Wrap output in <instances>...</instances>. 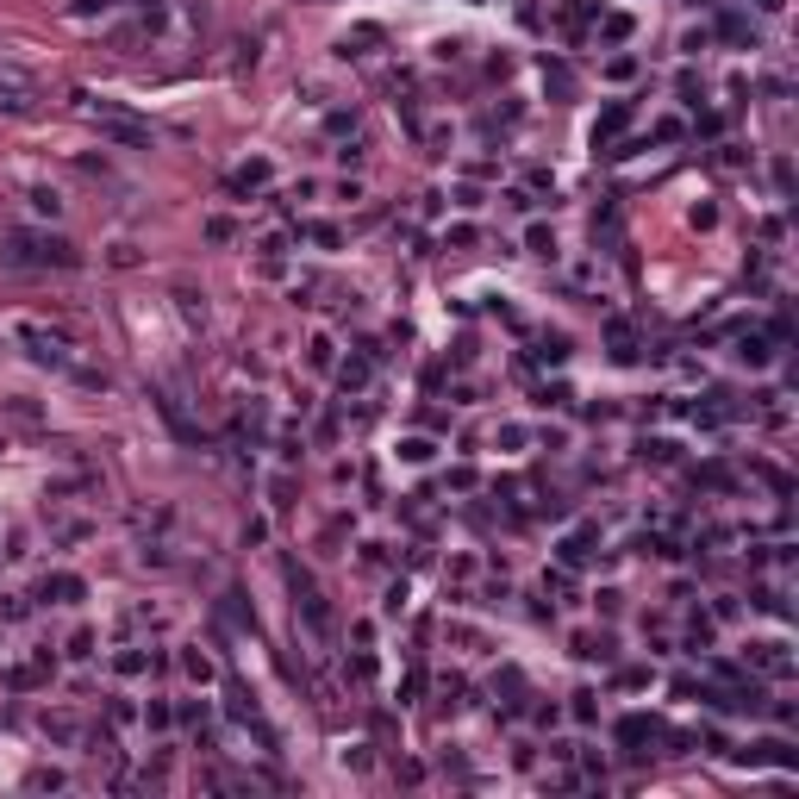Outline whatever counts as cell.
I'll use <instances>...</instances> for the list:
<instances>
[{
    "label": "cell",
    "instance_id": "e0dca14e",
    "mask_svg": "<svg viewBox=\"0 0 799 799\" xmlns=\"http://www.w3.org/2000/svg\"><path fill=\"white\" fill-rule=\"evenodd\" d=\"M82 750H88V762L119 768V743H113V731H82Z\"/></svg>",
    "mask_w": 799,
    "mask_h": 799
},
{
    "label": "cell",
    "instance_id": "44dd1931",
    "mask_svg": "<svg viewBox=\"0 0 799 799\" xmlns=\"http://www.w3.org/2000/svg\"><path fill=\"white\" fill-rule=\"evenodd\" d=\"M175 663H181V674H188V680H200V687H206V680H213V674H219V668H213V656H206V650H200V644H188V650H181V656H175Z\"/></svg>",
    "mask_w": 799,
    "mask_h": 799
},
{
    "label": "cell",
    "instance_id": "4fadbf2b",
    "mask_svg": "<svg viewBox=\"0 0 799 799\" xmlns=\"http://www.w3.org/2000/svg\"><path fill=\"white\" fill-rule=\"evenodd\" d=\"M268 175H275V169H268L263 156H250L244 169H232V181H225V188H232V194H263V188H268Z\"/></svg>",
    "mask_w": 799,
    "mask_h": 799
},
{
    "label": "cell",
    "instance_id": "ab89813d",
    "mask_svg": "<svg viewBox=\"0 0 799 799\" xmlns=\"http://www.w3.org/2000/svg\"><path fill=\"white\" fill-rule=\"evenodd\" d=\"M644 456H650V462H680V443H668V437H650V443H644Z\"/></svg>",
    "mask_w": 799,
    "mask_h": 799
},
{
    "label": "cell",
    "instance_id": "f5cc1de1",
    "mask_svg": "<svg viewBox=\"0 0 799 799\" xmlns=\"http://www.w3.org/2000/svg\"><path fill=\"white\" fill-rule=\"evenodd\" d=\"M137 712H132V699H107V724H132Z\"/></svg>",
    "mask_w": 799,
    "mask_h": 799
},
{
    "label": "cell",
    "instance_id": "484cf974",
    "mask_svg": "<svg viewBox=\"0 0 799 799\" xmlns=\"http://www.w3.org/2000/svg\"><path fill=\"white\" fill-rule=\"evenodd\" d=\"M568 718H575V724H600V693H593V687L568 693Z\"/></svg>",
    "mask_w": 799,
    "mask_h": 799
},
{
    "label": "cell",
    "instance_id": "e575fe53",
    "mask_svg": "<svg viewBox=\"0 0 799 799\" xmlns=\"http://www.w3.org/2000/svg\"><path fill=\"white\" fill-rule=\"evenodd\" d=\"M169 724H175V706L169 699H150L144 706V731H169Z\"/></svg>",
    "mask_w": 799,
    "mask_h": 799
},
{
    "label": "cell",
    "instance_id": "f907efd6",
    "mask_svg": "<svg viewBox=\"0 0 799 799\" xmlns=\"http://www.w3.org/2000/svg\"><path fill=\"white\" fill-rule=\"evenodd\" d=\"M612 687H625V693H631V687H650V668H619Z\"/></svg>",
    "mask_w": 799,
    "mask_h": 799
},
{
    "label": "cell",
    "instance_id": "9c48e42d",
    "mask_svg": "<svg viewBox=\"0 0 799 799\" xmlns=\"http://www.w3.org/2000/svg\"><path fill=\"white\" fill-rule=\"evenodd\" d=\"M656 737H663V724H656V718H644V712L619 718V750H625V756H644V743H656Z\"/></svg>",
    "mask_w": 799,
    "mask_h": 799
},
{
    "label": "cell",
    "instance_id": "be15d7a7",
    "mask_svg": "<svg viewBox=\"0 0 799 799\" xmlns=\"http://www.w3.org/2000/svg\"><path fill=\"white\" fill-rule=\"evenodd\" d=\"M693 6H706V0H693Z\"/></svg>",
    "mask_w": 799,
    "mask_h": 799
},
{
    "label": "cell",
    "instance_id": "7c38bea8",
    "mask_svg": "<svg viewBox=\"0 0 799 799\" xmlns=\"http://www.w3.org/2000/svg\"><path fill=\"white\" fill-rule=\"evenodd\" d=\"M737 363L768 369V363H775V338H768V331H743V338H737Z\"/></svg>",
    "mask_w": 799,
    "mask_h": 799
},
{
    "label": "cell",
    "instance_id": "94428289",
    "mask_svg": "<svg viewBox=\"0 0 799 799\" xmlns=\"http://www.w3.org/2000/svg\"><path fill=\"white\" fill-rule=\"evenodd\" d=\"M506 206H513V213H531L537 200H531V194H525V188H506Z\"/></svg>",
    "mask_w": 799,
    "mask_h": 799
},
{
    "label": "cell",
    "instance_id": "277c9868",
    "mask_svg": "<svg viewBox=\"0 0 799 799\" xmlns=\"http://www.w3.org/2000/svg\"><path fill=\"white\" fill-rule=\"evenodd\" d=\"M19 344H25V356H31L38 369H75L69 338H63V331H50V325H19Z\"/></svg>",
    "mask_w": 799,
    "mask_h": 799
},
{
    "label": "cell",
    "instance_id": "4dcf8cb0",
    "mask_svg": "<svg viewBox=\"0 0 799 799\" xmlns=\"http://www.w3.org/2000/svg\"><path fill=\"white\" fill-rule=\"evenodd\" d=\"M394 456H400V462H431V456H437V443H431V437H400Z\"/></svg>",
    "mask_w": 799,
    "mask_h": 799
},
{
    "label": "cell",
    "instance_id": "816d5d0a",
    "mask_svg": "<svg viewBox=\"0 0 799 799\" xmlns=\"http://www.w3.org/2000/svg\"><path fill=\"white\" fill-rule=\"evenodd\" d=\"M418 687H425V674H418V668H406V680H400V706H412V699H418Z\"/></svg>",
    "mask_w": 799,
    "mask_h": 799
},
{
    "label": "cell",
    "instance_id": "f35d334b",
    "mask_svg": "<svg viewBox=\"0 0 799 799\" xmlns=\"http://www.w3.org/2000/svg\"><path fill=\"white\" fill-rule=\"evenodd\" d=\"M475 481H481V475H475V469H469V462H462V469H450V475H443V487H450V494H475Z\"/></svg>",
    "mask_w": 799,
    "mask_h": 799
},
{
    "label": "cell",
    "instance_id": "83f0119b",
    "mask_svg": "<svg viewBox=\"0 0 799 799\" xmlns=\"http://www.w3.org/2000/svg\"><path fill=\"white\" fill-rule=\"evenodd\" d=\"M113 668H119V674H156V668H162V656H144V650H119V656H113Z\"/></svg>",
    "mask_w": 799,
    "mask_h": 799
},
{
    "label": "cell",
    "instance_id": "f1b7e54d",
    "mask_svg": "<svg viewBox=\"0 0 799 799\" xmlns=\"http://www.w3.org/2000/svg\"><path fill=\"white\" fill-rule=\"evenodd\" d=\"M200 232H206V244H232V238H238V219H232V213H213Z\"/></svg>",
    "mask_w": 799,
    "mask_h": 799
},
{
    "label": "cell",
    "instance_id": "74e56055",
    "mask_svg": "<svg viewBox=\"0 0 799 799\" xmlns=\"http://www.w3.org/2000/svg\"><path fill=\"white\" fill-rule=\"evenodd\" d=\"M50 537L57 543H82L88 537V519H50Z\"/></svg>",
    "mask_w": 799,
    "mask_h": 799
},
{
    "label": "cell",
    "instance_id": "1f68e13d",
    "mask_svg": "<svg viewBox=\"0 0 799 799\" xmlns=\"http://www.w3.org/2000/svg\"><path fill=\"white\" fill-rule=\"evenodd\" d=\"M525 244H531V257L556 263V232H549V225H531V232H525Z\"/></svg>",
    "mask_w": 799,
    "mask_h": 799
},
{
    "label": "cell",
    "instance_id": "b9f144b4",
    "mask_svg": "<svg viewBox=\"0 0 799 799\" xmlns=\"http://www.w3.org/2000/svg\"><path fill=\"white\" fill-rule=\"evenodd\" d=\"M631 75H637V57H612L606 63V82H631Z\"/></svg>",
    "mask_w": 799,
    "mask_h": 799
},
{
    "label": "cell",
    "instance_id": "6125c7cd",
    "mask_svg": "<svg viewBox=\"0 0 799 799\" xmlns=\"http://www.w3.org/2000/svg\"><path fill=\"white\" fill-rule=\"evenodd\" d=\"M113 268H137V250H132V244H113Z\"/></svg>",
    "mask_w": 799,
    "mask_h": 799
},
{
    "label": "cell",
    "instance_id": "f546056e",
    "mask_svg": "<svg viewBox=\"0 0 799 799\" xmlns=\"http://www.w3.org/2000/svg\"><path fill=\"white\" fill-rule=\"evenodd\" d=\"M537 363H568V338L562 331H549V338H537V350H531Z\"/></svg>",
    "mask_w": 799,
    "mask_h": 799
},
{
    "label": "cell",
    "instance_id": "ac0fdd59",
    "mask_svg": "<svg viewBox=\"0 0 799 799\" xmlns=\"http://www.w3.org/2000/svg\"><path fill=\"white\" fill-rule=\"evenodd\" d=\"M306 369H319V375L338 369V344H331V331H312V338H306Z\"/></svg>",
    "mask_w": 799,
    "mask_h": 799
},
{
    "label": "cell",
    "instance_id": "d590c367",
    "mask_svg": "<svg viewBox=\"0 0 799 799\" xmlns=\"http://www.w3.org/2000/svg\"><path fill=\"white\" fill-rule=\"evenodd\" d=\"M44 737H57V743H82V731H75V718H63V712H57V718L44 712Z\"/></svg>",
    "mask_w": 799,
    "mask_h": 799
},
{
    "label": "cell",
    "instance_id": "9f6ffc18",
    "mask_svg": "<svg viewBox=\"0 0 799 799\" xmlns=\"http://www.w3.org/2000/svg\"><path fill=\"white\" fill-rule=\"evenodd\" d=\"M706 44H712V31H706V25H699V31H687V38H680V50H687V57H699V50H706Z\"/></svg>",
    "mask_w": 799,
    "mask_h": 799
},
{
    "label": "cell",
    "instance_id": "4316f807",
    "mask_svg": "<svg viewBox=\"0 0 799 799\" xmlns=\"http://www.w3.org/2000/svg\"><path fill=\"white\" fill-rule=\"evenodd\" d=\"M443 637H450L456 650H469V656H487V637H481L475 625H443Z\"/></svg>",
    "mask_w": 799,
    "mask_h": 799
},
{
    "label": "cell",
    "instance_id": "d4e9b609",
    "mask_svg": "<svg viewBox=\"0 0 799 799\" xmlns=\"http://www.w3.org/2000/svg\"><path fill=\"white\" fill-rule=\"evenodd\" d=\"M575 656H581V663H612V637H606V631H600V637L581 631V637H575Z\"/></svg>",
    "mask_w": 799,
    "mask_h": 799
},
{
    "label": "cell",
    "instance_id": "6da1fadb",
    "mask_svg": "<svg viewBox=\"0 0 799 799\" xmlns=\"http://www.w3.org/2000/svg\"><path fill=\"white\" fill-rule=\"evenodd\" d=\"M0 263L6 268H75L82 257H75V244L69 238H57V232H6L0 238Z\"/></svg>",
    "mask_w": 799,
    "mask_h": 799
},
{
    "label": "cell",
    "instance_id": "60d3db41",
    "mask_svg": "<svg viewBox=\"0 0 799 799\" xmlns=\"http://www.w3.org/2000/svg\"><path fill=\"white\" fill-rule=\"evenodd\" d=\"M31 213H44V219H57V213H63V200H57L50 188H31Z\"/></svg>",
    "mask_w": 799,
    "mask_h": 799
},
{
    "label": "cell",
    "instance_id": "7dc6e473",
    "mask_svg": "<svg viewBox=\"0 0 799 799\" xmlns=\"http://www.w3.org/2000/svg\"><path fill=\"white\" fill-rule=\"evenodd\" d=\"M687 219H693V225H699V232H712V225H718V206H712V200H699V206H693V213H687Z\"/></svg>",
    "mask_w": 799,
    "mask_h": 799
},
{
    "label": "cell",
    "instance_id": "8992f818",
    "mask_svg": "<svg viewBox=\"0 0 799 799\" xmlns=\"http://www.w3.org/2000/svg\"><path fill=\"white\" fill-rule=\"evenodd\" d=\"M31 107H38V88H31L19 69H0V113H6V119H25Z\"/></svg>",
    "mask_w": 799,
    "mask_h": 799
},
{
    "label": "cell",
    "instance_id": "bcb514c9",
    "mask_svg": "<svg viewBox=\"0 0 799 799\" xmlns=\"http://www.w3.org/2000/svg\"><path fill=\"white\" fill-rule=\"evenodd\" d=\"M331 156H338V162H344V169H363V156H369V150H363V144H338V150H331Z\"/></svg>",
    "mask_w": 799,
    "mask_h": 799
},
{
    "label": "cell",
    "instance_id": "7bdbcfd3",
    "mask_svg": "<svg viewBox=\"0 0 799 799\" xmlns=\"http://www.w3.org/2000/svg\"><path fill=\"white\" fill-rule=\"evenodd\" d=\"M175 300H181V312H188V319H206V294H194V287H181Z\"/></svg>",
    "mask_w": 799,
    "mask_h": 799
},
{
    "label": "cell",
    "instance_id": "8d00e7d4",
    "mask_svg": "<svg viewBox=\"0 0 799 799\" xmlns=\"http://www.w3.org/2000/svg\"><path fill=\"white\" fill-rule=\"evenodd\" d=\"M25 787H38V794H63V787H69V775H63V768H31V781H25Z\"/></svg>",
    "mask_w": 799,
    "mask_h": 799
},
{
    "label": "cell",
    "instance_id": "681fc988",
    "mask_svg": "<svg viewBox=\"0 0 799 799\" xmlns=\"http://www.w3.org/2000/svg\"><path fill=\"white\" fill-rule=\"evenodd\" d=\"M6 412H13V418H19V425H38V418H44V412H38V406H31V400H6Z\"/></svg>",
    "mask_w": 799,
    "mask_h": 799
},
{
    "label": "cell",
    "instance_id": "3957f363",
    "mask_svg": "<svg viewBox=\"0 0 799 799\" xmlns=\"http://www.w3.org/2000/svg\"><path fill=\"white\" fill-rule=\"evenodd\" d=\"M82 113H88V126L107 137V144H119V150H150V126H144V119L119 113V107H94L88 94H82Z\"/></svg>",
    "mask_w": 799,
    "mask_h": 799
},
{
    "label": "cell",
    "instance_id": "30bf717a",
    "mask_svg": "<svg viewBox=\"0 0 799 799\" xmlns=\"http://www.w3.org/2000/svg\"><path fill=\"white\" fill-rule=\"evenodd\" d=\"M50 668H57V656H50V650H38L31 663L6 668V687H13V693H25V687H44V680H50Z\"/></svg>",
    "mask_w": 799,
    "mask_h": 799
},
{
    "label": "cell",
    "instance_id": "9a60e30c",
    "mask_svg": "<svg viewBox=\"0 0 799 799\" xmlns=\"http://www.w3.org/2000/svg\"><path fill=\"white\" fill-rule=\"evenodd\" d=\"M494 699H500L506 712H525V674H519V668H500V674H494Z\"/></svg>",
    "mask_w": 799,
    "mask_h": 799
},
{
    "label": "cell",
    "instance_id": "6f0895ef",
    "mask_svg": "<svg viewBox=\"0 0 799 799\" xmlns=\"http://www.w3.org/2000/svg\"><path fill=\"white\" fill-rule=\"evenodd\" d=\"M737 612H743L737 593H718V600H712V619H737Z\"/></svg>",
    "mask_w": 799,
    "mask_h": 799
},
{
    "label": "cell",
    "instance_id": "8fae6325",
    "mask_svg": "<svg viewBox=\"0 0 799 799\" xmlns=\"http://www.w3.org/2000/svg\"><path fill=\"white\" fill-rule=\"evenodd\" d=\"M331 375H338V388H344V394H369V382H375V356L363 350V356H350V363H338Z\"/></svg>",
    "mask_w": 799,
    "mask_h": 799
},
{
    "label": "cell",
    "instance_id": "5b68a950",
    "mask_svg": "<svg viewBox=\"0 0 799 799\" xmlns=\"http://www.w3.org/2000/svg\"><path fill=\"white\" fill-rule=\"evenodd\" d=\"M743 668H750V674H768V680H794V674H799L794 644H787V637H756Z\"/></svg>",
    "mask_w": 799,
    "mask_h": 799
},
{
    "label": "cell",
    "instance_id": "680465c9",
    "mask_svg": "<svg viewBox=\"0 0 799 799\" xmlns=\"http://www.w3.org/2000/svg\"><path fill=\"white\" fill-rule=\"evenodd\" d=\"M107 6H113V0H69L75 19H94V13H107Z\"/></svg>",
    "mask_w": 799,
    "mask_h": 799
},
{
    "label": "cell",
    "instance_id": "2e32d148",
    "mask_svg": "<svg viewBox=\"0 0 799 799\" xmlns=\"http://www.w3.org/2000/svg\"><path fill=\"white\" fill-rule=\"evenodd\" d=\"M712 637H718V619H712V612H693V619H687V637H680V644H687L693 656H706V650H712Z\"/></svg>",
    "mask_w": 799,
    "mask_h": 799
},
{
    "label": "cell",
    "instance_id": "52a82bcc",
    "mask_svg": "<svg viewBox=\"0 0 799 799\" xmlns=\"http://www.w3.org/2000/svg\"><path fill=\"white\" fill-rule=\"evenodd\" d=\"M606 350H612V363H625V369H631V363L644 356L637 325H631V319H606Z\"/></svg>",
    "mask_w": 799,
    "mask_h": 799
},
{
    "label": "cell",
    "instance_id": "603a6c76",
    "mask_svg": "<svg viewBox=\"0 0 799 799\" xmlns=\"http://www.w3.org/2000/svg\"><path fill=\"white\" fill-rule=\"evenodd\" d=\"M637 31V19L631 13H600V44H625Z\"/></svg>",
    "mask_w": 799,
    "mask_h": 799
},
{
    "label": "cell",
    "instance_id": "f6af8a7d",
    "mask_svg": "<svg viewBox=\"0 0 799 799\" xmlns=\"http://www.w3.org/2000/svg\"><path fill=\"white\" fill-rule=\"evenodd\" d=\"M543 82H549V88H556V94H568V88H575V82H568V69H562V63H543Z\"/></svg>",
    "mask_w": 799,
    "mask_h": 799
},
{
    "label": "cell",
    "instance_id": "11a10c76",
    "mask_svg": "<svg viewBox=\"0 0 799 799\" xmlns=\"http://www.w3.org/2000/svg\"><path fill=\"white\" fill-rule=\"evenodd\" d=\"M519 25H525V31H543V13H537V0H519Z\"/></svg>",
    "mask_w": 799,
    "mask_h": 799
},
{
    "label": "cell",
    "instance_id": "91938a15",
    "mask_svg": "<svg viewBox=\"0 0 799 799\" xmlns=\"http://www.w3.org/2000/svg\"><path fill=\"white\" fill-rule=\"evenodd\" d=\"M382 606H388L394 619H400V612H406V581H394V587H388V600H382Z\"/></svg>",
    "mask_w": 799,
    "mask_h": 799
},
{
    "label": "cell",
    "instance_id": "cb8c5ba5",
    "mask_svg": "<svg viewBox=\"0 0 799 799\" xmlns=\"http://www.w3.org/2000/svg\"><path fill=\"white\" fill-rule=\"evenodd\" d=\"M300 238H306V244H319V250H338V244H344V232H338L331 219H306V225H300Z\"/></svg>",
    "mask_w": 799,
    "mask_h": 799
},
{
    "label": "cell",
    "instance_id": "5bb4252c",
    "mask_svg": "<svg viewBox=\"0 0 799 799\" xmlns=\"http://www.w3.org/2000/svg\"><path fill=\"white\" fill-rule=\"evenodd\" d=\"M750 606H762V612H768V619H781V625L794 619V600H787V587H781V581H762Z\"/></svg>",
    "mask_w": 799,
    "mask_h": 799
},
{
    "label": "cell",
    "instance_id": "ffe728a7",
    "mask_svg": "<svg viewBox=\"0 0 799 799\" xmlns=\"http://www.w3.org/2000/svg\"><path fill=\"white\" fill-rule=\"evenodd\" d=\"M556 556H562V568H581V562L593 556V531H568L556 543Z\"/></svg>",
    "mask_w": 799,
    "mask_h": 799
},
{
    "label": "cell",
    "instance_id": "7402d4cb",
    "mask_svg": "<svg viewBox=\"0 0 799 799\" xmlns=\"http://www.w3.org/2000/svg\"><path fill=\"white\" fill-rule=\"evenodd\" d=\"M257 257H263V275H281L287 268V232H268L263 244H257Z\"/></svg>",
    "mask_w": 799,
    "mask_h": 799
},
{
    "label": "cell",
    "instance_id": "836d02e7",
    "mask_svg": "<svg viewBox=\"0 0 799 799\" xmlns=\"http://www.w3.org/2000/svg\"><path fill=\"white\" fill-rule=\"evenodd\" d=\"M25 619H31V600L25 593H6L0 600V625H25Z\"/></svg>",
    "mask_w": 799,
    "mask_h": 799
},
{
    "label": "cell",
    "instance_id": "7a4b0ae2",
    "mask_svg": "<svg viewBox=\"0 0 799 799\" xmlns=\"http://www.w3.org/2000/svg\"><path fill=\"white\" fill-rule=\"evenodd\" d=\"M287 581H294V619H300L319 644H331V637H338V619H331V600L319 593V581H312V575H300L294 562H287Z\"/></svg>",
    "mask_w": 799,
    "mask_h": 799
},
{
    "label": "cell",
    "instance_id": "ee69618b",
    "mask_svg": "<svg viewBox=\"0 0 799 799\" xmlns=\"http://www.w3.org/2000/svg\"><path fill=\"white\" fill-rule=\"evenodd\" d=\"M69 656H75V663H88V656H94V631H88V625L69 637Z\"/></svg>",
    "mask_w": 799,
    "mask_h": 799
},
{
    "label": "cell",
    "instance_id": "d6986e66",
    "mask_svg": "<svg viewBox=\"0 0 799 799\" xmlns=\"http://www.w3.org/2000/svg\"><path fill=\"white\" fill-rule=\"evenodd\" d=\"M631 126V101H619V107H606L600 113V126H593V144H612V137Z\"/></svg>",
    "mask_w": 799,
    "mask_h": 799
},
{
    "label": "cell",
    "instance_id": "d6a6232c",
    "mask_svg": "<svg viewBox=\"0 0 799 799\" xmlns=\"http://www.w3.org/2000/svg\"><path fill=\"white\" fill-rule=\"evenodd\" d=\"M531 443V425H500L494 431V450H525Z\"/></svg>",
    "mask_w": 799,
    "mask_h": 799
},
{
    "label": "cell",
    "instance_id": "c3c4849f",
    "mask_svg": "<svg viewBox=\"0 0 799 799\" xmlns=\"http://www.w3.org/2000/svg\"><path fill=\"white\" fill-rule=\"evenodd\" d=\"M443 244H450V250H469V244H475V225H450Z\"/></svg>",
    "mask_w": 799,
    "mask_h": 799
},
{
    "label": "cell",
    "instance_id": "ba28073f",
    "mask_svg": "<svg viewBox=\"0 0 799 799\" xmlns=\"http://www.w3.org/2000/svg\"><path fill=\"white\" fill-rule=\"evenodd\" d=\"M38 600H50V606H75V600H88V581H82V575H69V568H57V575H44Z\"/></svg>",
    "mask_w": 799,
    "mask_h": 799
},
{
    "label": "cell",
    "instance_id": "db71d44e",
    "mask_svg": "<svg viewBox=\"0 0 799 799\" xmlns=\"http://www.w3.org/2000/svg\"><path fill=\"white\" fill-rule=\"evenodd\" d=\"M687 132V126H680V119H656V126H650V137H656V144H674V137Z\"/></svg>",
    "mask_w": 799,
    "mask_h": 799
}]
</instances>
